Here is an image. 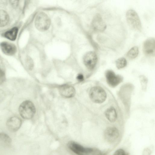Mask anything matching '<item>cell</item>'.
I'll list each match as a JSON object with an SVG mask.
<instances>
[{
	"label": "cell",
	"mask_w": 155,
	"mask_h": 155,
	"mask_svg": "<svg viewBox=\"0 0 155 155\" xmlns=\"http://www.w3.org/2000/svg\"><path fill=\"white\" fill-rule=\"evenodd\" d=\"M68 146L77 155H106L97 148L84 147L74 141L69 142Z\"/></svg>",
	"instance_id": "cell-1"
},
{
	"label": "cell",
	"mask_w": 155,
	"mask_h": 155,
	"mask_svg": "<svg viewBox=\"0 0 155 155\" xmlns=\"http://www.w3.org/2000/svg\"><path fill=\"white\" fill-rule=\"evenodd\" d=\"M19 114L24 119H29L32 118L35 113V108L33 103L30 101H23L19 107Z\"/></svg>",
	"instance_id": "cell-2"
},
{
	"label": "cell",
	"mask_w": 155,
	"mask_h": 155,
	"mask_svg": "<svg viewBox=\"0 0 155 155\" xmlns=\"http://www.w3.org/2000/svg\"><path fill=\"white\" fill-rule=\"evenodd\" d=\"M89 97L92 101L97 104H101L106 100L107 95L104 90L99 86L92 87L89 92Z\"/></svg>",
	"instance_id": "cell-3"
},
{
	"label": "cell",
	"mask_w": 155,
	"mask_h": 155,
	"mask_svg": "<svg viewBox=\"0 0 155 155\" xmlns=\"http://www.w3.org/2000/svg\"><path fill=\"white\" fill-rule=\"evenodd\" d=\"M126 18L129 25L134 30L141 31L142 25L140 18L134 10L130 9L126 14Z\"/></svg>",
	"instance_id": "cell-4"
},
{
	"label": "cell",
	"mask_w": 155,
	"mask_h": 155,
	"mask_svg": "<svg viewBox=\"0 0 155 155\" xmlns=\"http://www.w3.org/2000/svg\"><path fill=\"white\" fill-rule=\"evenodd\" d=\"M51 23L50 20L45 13L41 12L36 16L35 20L36 28L39 31H44L49 28Z\"/></svg>",
	"instance_id": "cell-5"
},
{
	"label": "cell",
	"mask_w": 155,
	"mask_h": 155,
	"mask_svg": "<svg viewBox=\"0 0 155 155\" xmlns=\"http://www.w3.org/2000/svg\"><path fill=\"white\" fill-rule=\"evenodd\" d=\"M106 81L108 85L112 87L117 86L123 80L122 77L119 75H116L112 70H107L105 73Z\"/></svg>",
	"instance_id": "cell-6"
},
{
	"label": "cell",
	"mask_w": 155,
	"mask_h": 155,
	"mask_svg": "<svg viewBox=\"0 0 155 155\" xmlns=\"http://www.w3.org/2000/svg\"><path fill=\"white\" fill-rule=\"evenodd\" d=\"M97 60L96 53L93 51H89L86 53L83 57L84 63L89 69L92 70L95 67Z\"/></svg>",
	"instance_id": "cell-7"
},
{
	"label": "cell",
	"mask_w": 155,
	"mask_h": 155,
	"mask_svg": "<svg viewBox=\"0 0 155 155\" xmlns=\"http://www.w3.org/2000/svg\"><path fill=\"white\" fill-rule=\"evenodd\" d=\"M119 135V131L116 128L110 127L105 130L104 133V137L107 142L112 143L116 141Z\"/></svg>",
	"instance_id": "cell-8"
},
{
	"label": "cell",
	"mask_w": 155,
	"mask_h": 155,
	"mask_svg": "<svg viewBox=\"0 0 155 155\" xmlns=\"http://www.w3.org/2000/svg\"><path fill=\"white\" fill-rule=\"evenodd\" d=\"M21 124L22 120L21 118L16 116L10 117L6 122L8 129L12 132L17 131L21 127Z\"/></svg>",
	"instance_id": "cell-9"
},
{
	"label": "cell",
	"mask_w": 155,
	"mask_h": 155,
	"mask_svg": "<svg viewBox=\"0 0 155 155\" xmlns=\"http://www.w3.org/2000/svg\"><path fill=\"white\" fill-rule=\"evenodd\" d=\"M143 51L144 54L146 56H154L155 41L154 38H148L145 41L143 45Z\"/></svg>",
	"instance_id": "cell-10"
},
{
	"label": "cell",
	"mask_w": 155,
	"mask_h": 155,
	"mask_svg": "<svg viewBox=\"0 0 155 155\" xmlns=\"http://www.w3.org/2000/svg\"><path fill=\"white\" fill-rule=\"evenodd\" d=\"M91 25L93 29L97 32L104 31L106 27L102 17L99 14H97L95 16L92 21Z\"/></svg>",
	"instance_id": "cell-11"
},
{
	"label": "cell",
	"mask_w": 155,
	"mask_h": 155,
	"mask_svg": "<svg viewBox=\"0 0 155 155\" xmlns=\"http://www.w3.org/2000/svg\"><path fill=\"white\" fill-rule=\"evenodd\" d=\"M58 90L61 95L67 98L72 97L75 94L74 88L72 86L68 84H64L59 86Z\"/></svg>",
	"instance_id": "cell-12"
},
{
	"label": "cell",
	"mask_w": 155,
	"mask_h": 155,
	"mask_svg": "<svg viewBox=\"0 0 155 155\" xmlns=\"http://www.w3.org/2000/svg\"><path fill=\"white\" fill-rule=\"evenodd\" d=\"M0 47L2 52L7 55H12L14 54L16 51V48L15 46L8 42H2L0 44Z\"/></svg>",
	"instance_id": "cell-13"
},
{
	"label": "cell",
	"mask_w": 155,
	"mask_h": 155,
	"mask_svg": "<svg viewBox=\"0 0 155 155\" xmlns=\"http://www.w3.org/2000/svg\"><path fill=\"white\" fill-rule=\"evenodd\" d=\"M105 115L108 120L111 122H114L117 118V114L115 108L110 107L107 109L105 112Z\"/></svg>",
	"instance_id": "cell-14"
},
{
	"label": "cell",
	"mask_w": 155,
	"mask_h": 155,
	"mask_svg": "<svg viewBox=\"0 0 155 155\" xmlns=\"http://www.w3.org/2000/svg\"><path fill=\"white\" fill-rule=\"evenodd\" d=\"M12 139L6 134L0 133V145L4 147H9L12 143Z\"/></svg>",
	"instance_id": "cell-15"
},
{
	"label": "cell",
	"mask_w": 155,
	"mask_h": 155,
	"mask_svg": "<svg viewBox=\"0 0 155 155\" xmlns=\"http://www.w3.org/2000/svg\"><path fill=\"white\" fill-rule=\"evenodd\" d=\"M18 32V28L17 27H14L7 31L5 34V36L10 40L14 41L16 39Z\"/></svg>",
	"instance_id": "cell-16"
},
{
	"label": "cell",
	"mask_w": 155,
	"mask_h": 155,
	"mask_svg": "<svg viewBox=\"0 0 155 155\" xmlns=\"http://www.w3.org/2000/svg\"><path fill=\"white\" fill-rule=\"evenodd\" d=\"M9 16L7 13L5 11L0 10V27H4L8 23Z\"/></svg>",
	"instance_id": "cell-17"
},
{
	"label": "cell",
	"mask_w": 155,
	"mask_h": 155,
	"mask_svg": "<svg viewBox=\"0 0 155 155\" xmlns=\"http://www.w3.org/2000/svg\"><path fill=\"white\" fill-rule=\"evenodd\" d=\"M139 53L138 48L137 46H134L131 48L127 52L126 55L130 59H133L136 58Z\"/></svg>",
	"instance_id": "cell-18"
},
{
	"label": "cell",
	"mask_w": 155,
	"mask_h": 155,
	"mask_svg": "<svg viewBox=\"0 0 155 155\" xmlns=\"http://www.w3.org/2000/svg\"><path fill=\"white\" fill-rule=\"evenodd\" d=\"M127 64V60L124 58H120L116 61V67L119 69L124 68L126 66Z\"/></svg>",
	"instance_id": "cell-19"
},
{
	"label": "cell",
	"mask_w": 155,
	"mask_h": 155,
	"mask_svg": "<svg viewBox=\"0 0 155 155\" xmlns=\"http://www.w3.org/2000/svg\"><path fill=\"white\" fill-rule=\"evenodd\" d=\"M139 79L142 87V89L143 91H146L147 89V84L148 82L147 78L143 75L140 76Z\"/></svg>",
	"instance_id": "cell-20"
},
{
	"label": "cell",
	"mask_w": 155,
	"mask_h": 155,
	"mask_svg": "<svg viewBox=\"0 0 155 155\" xmlns=\"http://www.w3.org/2000/svg\"><path fill=\"white\" fill-rule=\"evenodd\" d=\"M25 65L27 68L29 70H31L33 68L34 63L32 59L29 57H28L25 61Z\"/></svg>",
	"instance_id": "cell-21"
},
{
	"label": "cell",
	"mask_w": 155,
	"mask_h": 155,
	"mask_svg": "<svg viewBox=\"0 0 155 155\" xmlns=\"http://www.w3.org/2000/svg\"><path fill=\"white\" fill-rule=\"evenodd\" d=\"M113 155H128L123 149H119L115 151Z\"/></svg>",
	"instance_id": "cell-22"
},
{
	"label": "cell",
	"mask_w": 155,
	"mask_h": 155,
	"mask_svg": "<svg viewBox=\"0 0 155 155\" xmlns=\"http://www.w3.org/2000/svg\"><path fill=\"white\" fill-rule=\"evenodd\" d=\"M5 73L3 70L0 68V84L2 83L5 80Z\"/></svg>",
	"instance_id": "cell-23"
},
{
	"label": "cell",
	"mask_w": 155,
	"mask_h": 155,
	"mask_svg": "<svg viewBox=\"0 0 155 155\" xmlns=\"http://www.w3.org/2000/svg\"><path fill=\"white\" fill-rule=\"evenodd\" d=\"M5 95L4 91L0 89V103L2 102L5 98Z\"/></svg>",
	"instance_id": "cell-24"
},
{
	"label": "cell",
	"mask_w": 155,
	"mask_h": 155,
	"mask_svg": "<svg viewBox=\"0 0 155 155\" xmlns=\"http://www.w3.org/2000/svg\"><path fill=\"white\" fill-rule=\"evenodd\" d=\"M77 80L80 82L84 80V77L83 75L81 74H78L76 77Z\"/></svg>",
	"instance_id": "cell-25"
},
{
	"label": "cell",
	"mask_w": 155,
	"mask_h": 155,
	"mask_svg": "<svg viewBox=\"0 0 155 155\" xmlns=\"http://www.w3.org/2000/svg\"><path fill=\"white\" fill-rule=\"evenodd\" d=\"M151 153V151L148 148L145 149L143 153V155H150Z\"/></svg>",
	"instance_id": "cell-26"
},
{
	"label": "cell",
	"mask_w": 155,
	"mask_h": 155,
	"mask_svg": "<svg viewBox=\"0 0 155 155\" xmlns=\"http://www.w3.org/2000/svg\"><path fill=\"white\" fill-rule=\"evenodd\" d=\"M11 2L12 5L14 6H17L18 4V1H11Z\"/></svg>",
	"instance_id": "cell-27"
}]
</instances>
